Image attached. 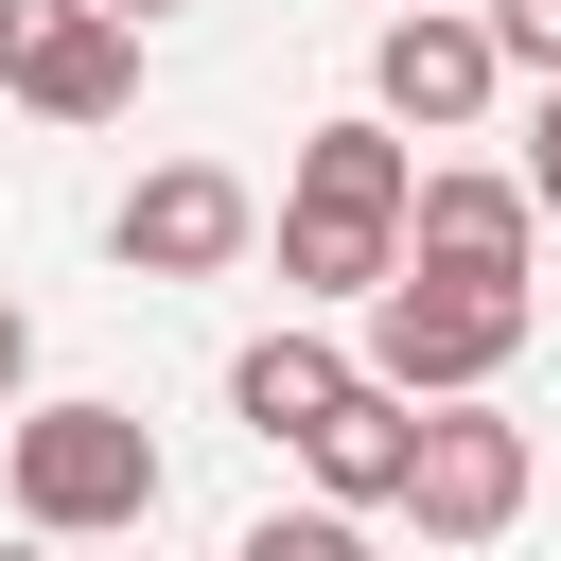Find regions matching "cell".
<instances>
[{
  "label": "cell",
  "mask_w": 561,
  "mask_h": 561,
  "mask_svg": "<svg viewBox=\"0 0 561 561\" xmlns=\"http://www.w3.org/2000/svg\"><path fill=\"white\" fill-rule=\"evenodd\" d=\"M491 35H508V70H526V88H561V0H491Z\"/></svg>",
  "instance_id": "7c38bea8"
},
{
  "label": "cell",
  "mask_w": 561,
  "mask_h": 561,
  "mask_svg": "<svg viewBox=\"0 0 561 561\" xmlns=\"http://www.w3.org/2000/svg\"><path fill=\"white\" fill-rule=\"evenodd\" d=\"M18 386H35V316L0 298V421H18Z\"/></svg>",
  "instance_id": "5bb4252c"
},
{
  "label": "cell",
  "mask_w": 561,
  "mask_h": 561,
  "mask_svg": "<svg viewBox=\"0 0 561 561\" xmlns=\"http://www.w3.org/2000/svg\"><path fill=\"white\" fill-rule=\"evenodd\" d=\"M491 88H508L491 0H403V18L368 35V105H386V123H421V140H473V123H491Z\"/></svg>",
  "instance_id": "5b68a950"
},
{
  "label": "cell",
  "mask_w": 561,
  "mask_h": 561,
  "mask_svg": "<svg viewBox=\"0 0 561 561\" xmlns=\"http://www.w3.org/2000/svg\"><path fill=\"white\" fill-rule=\"evenodd\" d=\"M105 18H140V35H158V18H193V0H105Z\"/></svg>",
  "instance_id": "9a60e30c"
},
{
  "label": "cell",
  "mask_w": 561,
  "mask_h": 561,
  "mask_svg": "<svg viewBox=\"0 0 561 561\" xmlns=\"http://www.w3.org/2000/svg\"><path fill=\"white\" fill-rule=\"evenodd\" d=\"M386 18H403V0H386Z\"/></svg>",
  "instance_id": "e0dca14e"
},
{
  "label": "cell",
  "mask_w": 561,
  "mask_h": 561,
  "mask_svg": "<svg viewBox=\"0 0 561 561\" xmlns=\"http://www.w3.org/2000/svg\"><path fill=\"white\" fill-rule=\"evenodd\" d=\"M403 228H421V123H386V105L316 123L298 175H280V280L368 316V298L403 280Z\"/></svg>",
  "instance_id": "6da1fadb"
},
{
  "label": "cell",
  "mask_w": 561,
  "mask_h": 561,
  "mask_svg": "<svg viewBox=\"0 0 561 561\" xmlns=\"http://www.w3.org/2000/svg\"><path fill=\"white\" fill-rule=\"evenodd\" d=\"M526 491H543V456H526V421H508L491 386H473V403H421V473H403V526H421V543H508Z\"/></svg>",
  "instance_id": "277c9868"
},
{
  "label": "cell",
  "mask_w": 561,
  "mask_h": 561,
  "mask_svg": "<svg viewBox=\"0 0 561 561\" xmlns=\"http://www.w3.org/2000/svg\"><path fill=\"white\" fill-rule=\"evenodd\" d=\"M526 333H543V298H526V280H456V263H403V280L368 298V368H386L403 403H473V386H508Z\"/></svg>",
  "instance_id": "3957f363"
},
{
  "label": "cell",
  "mask_w": 561,
  "mask_h": 561,
  "mask_svg": "<svg viewBox=\"0 0 561 561\" xmlns=\"http://www.w3.org/2000/svg\"><path fill=\"white\" fill-rule=\"evenodd\" d=\"M105 245H123V280H228V263L263 245V193H245L228 158H158V175L105 210Z\"/></svg>",
  "instance_id": "52a82bcc"
},
{
  "label": "cell",
  "mask_w": 561,
  "mask_h": 561,
  "mask_svg": "<svg viewBox=\"0 0 561 561\" xmlns=\"http://www.w3.org/2000/svg\"><path fill=\"white\" fill-rule=\"evenodd\" d=\"M526 193H543V228H561V88L526 105Z\"/></svg>",
  "instance_id": "4fadbf2b"
},
{
  "label": "cell",
  "mask_w": 561,
  "mask_h": 561,
  "mask_svg": "<svg viewBox=\"0 0 561 561\" xmlns=\"http://www.w3.org/2000/svg\"><path fill=\"white\" fill-rule=\"evenodd\" d=\"M18 561H53V543H18Z\"/></svg>",
  "instance_id": "2e32d148"
},
{
  "label": "cell",
  "mask_w": 561,
  "mask_h": 561,
  "mask_svg": "<svg viewBox=\"0 0 561 561\" xmlns=\"http://www.w3.org/2000/svg\"><path fill=\"white\" fill-rule=\"evenodd\" d=\"M403 263L526 280V263H543V193H526V175H491V158H421V228H403Z\"/></svg>",
  "instance_id": "ba28073f"
},
{
  "label": "cell",
  "mask_w": 561,
  "mask_h": 561,
  "mask_svg": "<svg viewBox=\"0 0 561 561\" xmlns=\"http://www.w3.org/2000/svg\"><path fill=\"white\" fill-rule=\"evenodd\" d=\"M298 473H316L333 508H403V473H421V403H403V386L368 368V386H351V403H333V421L298 438Z\"/></svg>",
  "instance_id": "30bf717a"
},
{
  "label": "cell",
  "mask_w": 561,
  "mask_h": 561,
  "mask_svg": "<svg viewBox=\"0 0 561 561\" xmlns=\"http://www.w3.org/2000/svg\"><path fill=\"white\" fill-rule=\"evenodd\" d=\"M228 561H368V508H333V491H316V508H263Z\"/></svg>",
  "instance_id": "8fae6325"
},
{
  "label": "cell",
  "mask_w": 561,
  "mask_h": 561,
  "mask_svg": "<svg viewBox=\"0 0 561 561\" xmlns=\"http://www.w3.org/2000/svg\"><path fill=\"white\" fill-rule=\"evenodd\" d=\"M351 386H368V351H333V333H245L228 351V421L245 438H316Z\"/></svg>",
  "instance_id": "9c48e42d"
},
{
  "label": "cell",
  "mask_w": 561,
  "mask_h": 561,
  "mask_svg": "<svg viewBox=\"0 0 561 561\" xmlns=\"http://www.w3.org/2000/svg\"><path fill=\"white\" fill-rule=\"evenodd\" d=\"M0 105L123 123L140 105V18H105V0H0Z\"/></svg>",
  "instance_id": "8992f818"
},
{
  "label": "cell",
  "mask_w": 561,
  "mask_h": 561,
  "mask_svg": "<svg viewBox=\"0 0 561 561\" xmlns=\"http://www.w3.org/2000/svg\"><path fill=\"white\" fill-rule=\"evenodd\" d=\"M0 491H18V526L35 543H123V526H158V438H140V403H18L0 421Z\"/></svg>",
  "instance_id": "7a4b0ae2"
}]
</instances>
